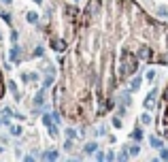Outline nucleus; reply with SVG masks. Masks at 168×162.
<instances>
[{
  "label": "nucleus",
  "mask_w": 168,
  "mask_h": 162,
  "mask_svg": "<svg viewBox=\"0 0 168 162\" xmlns=\"http://www.w3.org/2000/svg\"><path fill=\"white\" fill-rule=\"evenodd\" d=\"M138 85H140V81H138V79L132 81V85H130V87H132V92H136V90H138Z\"/></svg>",
  "instance_id": "nucleus-11"
},
{
  "label": "nucleus",
  "mask_w": 168,
  "mask_h": 162,
  "mask_svg": "<svg viewBox=\"0 0 168 162\" xmlns=\"http://www.w3.org/2000/svg\"><path fill=\"white\" fill-rule=\"evenodd\" d=\"M0 17H2L6 24H11V13H4V11H2V13H0Z\"/></svg>",
  "instance_id": "nucleus-7"
},
{
  "label": "nucleus",
  "mask_w": 168,
  "mask_h": 162,
  "mask_svg": "<svg viewBox=\"0 0 168 162\" xmlns=\"http://www.w3.org/2000/svg\"><path fill=\"white\" fill-rule=\"evenodd\" d=\"M96 149H98V145H96V143H87V145H85V152H87V154H94Z\"/></svg>",
  "instance_id": "nucleus-4"
},
{
  "label": "nucleus",
  "mask_w": 168,
  "mask_h": 162,
  "mask_svg": "<svg viewBox=\"0 0 168 162\" xmlns=\"http://www.w3.org/2000/svg\"><path fill=\"white\" fill-rule=\"evenodd\" d=\"M134 139H136V141H140V139H143V132H140V128H136V130H134Z\"/></svg>",
  "instance_id": "nucleus-10"
},
{
  "label": "nucleus",
  "mask_w": 168,
  "mask_h": 162,
  "mask_svg": "<svg viewBox=\"0 0 168 162\" xmlns=\"http://www.w3.org/2000/svg\"><path fill=\"white\" fill-rule=\"evenodd\" d=\"M34 105H36V107H39V105H43V92H39V94H36V98H34Z\"/></svg>",
  "instance_id": "nucleus-6"
},
{
  "label": "nucleus",
  "mask_w": 168,
  "mask_h": 162,
  "mask_svg": "<svg viewBox=\"0 0 168 162\" xmlns=\"http://www.w3.org/2000/svg\"><path fill=\"white\" fill-rule=\"evenodd\" d=\"M26 19H28L30 24H39V13H34V11H30V13L26 15Z\"/></svg>",
  "instance_id": "nucleus-1"
},
{
  "label": "nucleus",
  "mask_w": 168,
  "mask_h": 162,
  "mask_svg": "<svg viewBox=\"0 0 168 162\" xmlns=\"http://www.w3.org/2000/svg\"><path fill=\"white\" fill-rule=\"evenodd\" d=\"M51 118H53V115H43V124H45V126H51Z\"/></svg>",
  "instance_id": "nucleus-8"
},
{
  "label": "nucleus",
  "mask_w": 168,
  "mask_h": 162,
  "mask_svg": "<svg viewBox=\"0 0 168 162\" xmlns=\"http://www.w3.org/2000/svg\"><path fill=\"white\" fill-rule=\"evenodd\" d=\"M51 81H53V77H47V79H45V87H49V85H51Z\"/></svg>",
  "instance_id": "nucleus-14"
},
{
  "label": "nucleus",
  "mask_w": 168,
  "mask_h": 162,
  "mask_svg": "<svg viewBox=\"0 0 168 162\" xmlns=\"http://www.w3.org/2000/svg\"><path fill=\"white\" fill-rule=\"evenodd\" d=\"M149 122H151V118H149V115L145 113V115H143V124H149Z\"/></svg>",
  "instance_id": "nucleus-15"
},
{
  "label": "nucleus",
  "mask_w": 168,
  "mask_h": 162,
  "mask_svg": "<svg viewBox=\"0 0 168 162\" xmlns=\"http://www.w3.org/2000/svg\"><path fill=\"white\" fill-rule=\"evenodd\" d=\"M160 158H162V160H168V152H166V149H162V154H160Z\"/></svg>",
  "instance_id": "nucleus-12"
},
{
  "label": "nucleus",
  "mask_w": 168,
  "mask_h": 162,
  "mask_svg": "<svg viewBox=\"0 0 168 162\" xmlns=\"http://www.w3.org/2000/svg\"><path fill=\"white\" fill-rule=\"evenodd\" d=\"M34 2H36V4H41V2H43V0H34Z\"/></svg>",
  "instance_id": "nucleus-17"
},
{
  "label": "nucleus",
  "mask_w": 168,
  "mask_h": 162,
  "mask_svg": "<svg viewBox=\"0 0 168 162\" xmlns=\"http://www.w3.org/2000/svg\"><path fill=\"white\" fill-rule=\"evenodd\" d=\"M0 39H2V32H0Z\"/></svg>",
  "instance_id": "nucleus-18"
},
{
  "label": "nucleus",
  "mask_w": 168,
  "mask_h": 162,
  "mask_svg": "<svg viewBox=\"0 0 168 162\" xmlns=\"http://www.w3.org/2000/svg\"><path fill=\"white\" fill-rule=\"evenodd\" d=\"M43 158H45V160H55V158H58V152H53V149H49L47 154H43Z\"/></svg>",
  "instance_id": "nucleus-3"
},
{
  "label": "nucleus",
  "mask_w": 168,
  "mask_h": 162,
  "mask_svg": "<svg viewBox=\"0 0 168 162\" xmlns=\"http://www.w3.org/2000/svg\"><path fill=\"white\" fill-rule=\"evenodd\" d=\"M2 2H4V4H11V2H13V0H2Z\"/></svg>",
  "instance_id": "nucleus-16"
},
{
  "label": "nucleus",
  "mask_w": 168,
  "mask_h": 162,
  "mask_svg": "<svg viewBox=\"0 0 168 162\" xmlns=\"http://www.w3.org/2000/svg\"><path fill=\"white\" fill-rule=\"evenodd\" d=\"M11 39H13V43H17V39H19V34H17V32H11Z\"/></svg>",
  "instance_id": "nucleus-13"
},
{
  "label": "nucleus",
  "mask_w": 168,
  "mask_h": 162,
  "mask_svg": "<svg viewBox=\"0 0 168 162\" xmlns=\"http://www.w3.org/2000/svg\"><path fill=\"white\" fill-rule=\"evenodd\" d=\"M11 134L19 137V134H21V128H19V126H11Z\"/></svg>",
  "instance_id": "nucleus-5"
},
{
  "label": "nucleus",
  "mask_w": 168,
  "mask_h": 162,
  "mask_svg": "<svg viewBox=\"0 0 168 162\" xmlns=\"http://www.w3.org/2000/svg\"><path fill=\"white\" fill-rule=\"evenodd\" d=\"M66 137H68V139H75V137H77V132H75L73 128H68V130H66Z\"/></svg>",
  "instance_id": "nucleus-9"
},
{
  "label": "nucleus",
  "mask_w": 168,
  "mask_h": 162,
  "mask_svg": "<svg viewBox=\"0 0 168 162\" xmlns=\"http://www.w3.org/2000/svg\"><path fill=\"white\" fill-rule=\"evenodd\" d=\"M11 58H13L15 62H19V47H17V45L11 47Z\"/></svg>",
  "instance_id": "nucleus-2"
}]
</instances>
